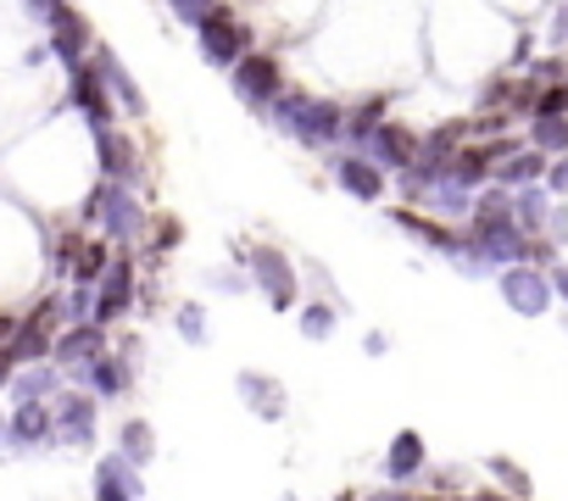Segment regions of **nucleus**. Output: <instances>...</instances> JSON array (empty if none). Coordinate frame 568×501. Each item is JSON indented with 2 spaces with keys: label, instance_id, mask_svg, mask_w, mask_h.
I'll return each mask as SVG.
<instances>
[{
  "label": "nucleus",
  "instance_id": "30",
  "mask_svg": "<svg viewBox=\"0 0 568 501\" xmlns=\"http://www.w3.org/2000/svg\"><path fill=\"white\" fill-rule=\"evenodd\" d=\"M179 335H184L190 346H206V313H201L195 301H184V307H179Z\"/></svg>",
  "mask_w": 568,
  "mask_h": 501
},
{
  "label": "nucleus",
  "instance_id": "25",
  "mask_svg": "<svg viewBox=\"0 0 568 501\" xmlns=\"http://www.w3.org/2000/svg\"><path fill=\"white\" fill-rule=\"evenodd\" d=\"M18 401H51L57 390H62V379H57V368H45V362H34V368H23V374H12V385H7Z\"/></svg>",
  "mask_w": 568,
  "mask_h": 501
},
{
  "label": "nucleus",
  "instance_id": "24",
  "mask_svg": "<svg viewBox=\"0 0 568 501\" xmlns=\"http://www.w3.org/2000/svg\"><path fill=\"white\" fill-rule=\"evenodd\" d=\"M446 178L463 184V190L485 184V178H490V151H485V145H457V156L446 162Z\"/></svg>",
  "mask_w": 568,
  "mask_h": 501
},
{
  "label": "nucleus",
  "instance_id": "13",
  "mask_svg": "<svg viewBox=\"0 0 568 501\" xmlns=\"http://www.w3.org/2000/svg\"><path fill=\"white\" fill-rule=\"evenodd\" d=\"M7 423H12V446H18V451L57 446V418H51V401H18Z\"/></svg>",
  "mask_w": 568,
  "mask_h": 501
},
{
  "label": "nucleus",
  "instance_id": "38",
  "mask_svg": "<svg viewBox=\"0 0 568 501\" xmlns=\"http://www.w3.org/2000/svg\"><path fill=\"white\" fill-rule=\"evenodd\" d=\"M368 501H418V495H407V490H379V495H368Z\"/></svg>",
  "mask_w": 568,
  "mask_h": 501
},
{
  "label": "nucleus",
  "instance_id": "9",
  "mask_svg": "<svg viewBox=\"0 0 568 501\" xmlns=\"http://www.w3.org/2000/svg\"><path fill=\"white\" fill-rule=\"evenodd\" d=\"M234 95L245 106H273L284 95V73H278V57H240L234 62Z\"/></svg>",
  "mask_w": 568,
  "mask_h": 501
},
{
  "label": "nucleus",
  "instance_id": "34",
  "mask_svg": "<svg viewBox=\"0 0 568 501\" xmlns=\"http://www.w3.org/2000/svg\"><path fill=\"white\" fill-rule=\"evenodd\" d=\"M546 190H557V195L568 190V156H557V162L546 167Z\"/></svg>",
  "mask_w": 568,
  "mask_h": 501
},
{
  "label": "nucleus",
  "instance_id": "3",
  "mask_svg": "<svg viewBox=\"0 0 568 501\" xmlns=\"http://www.w3.org/2000/svg\"><path fill=\"white\" fill-rule=\"evenodd\" d=\"M57 268H62L79 290H95L101 274L112 268V250H106V239H95V234H62V239H57Z\"/></svg>",
  "mask_w": 568,
  "mask_h": 501
},
{
  "label": "nucleus",
  "instance_id": "28",
  "mask_svg": "<svg viewBox=\"0 0 568 501\" xmlns=\"http://www.w3.org/2000/svg\"><path fill=\"white\" fill-rule=\"evenodd\" d=\"M335 318H341V313H335L329 301H307V307H302V335H307V340H329V335H335Z\"/></svg>",
  "mask_w": 568,
  "mask_h": 501
},
{
  "label": "nucleus",
  "instance_id": "21",
  "mask_svg": "<svg viewBox=\"0 0 568 501\" xmlns=\"http://www.w3.org/2000/svg\"><path fill=\"white\" fill-rule=\"evenodd\" d=\"M90 68L106 79V90L118 95V106H129V112H145V95H140V84H134V79L118 68V57H112V51H90Z\"/></svg>",
  "mask_w": 568,
  "mask_h": 501
},
{
  "label": "nucleus",
  "instance_id": "40",
  "mask_svg": "<svg viewBox=\"0 0 568 501\" xmlns=\"http://www.w3.org/2000/svg\"><path fill=\"white\" fill-rule=\"evenodd\" d=\"M12 329H18V318H7V313H0V340H12Z\"/></svg>",
  "mask_w": 568,
  "mask_h": 501
},
{
  "label": "nucleus",
  "instance_id": "35",
  "mask_svg": "<svg viewBox=\"0 0 568 501\" xmlns=\"http://www.w3.org/2000/svg\"><path fill=\"white\" fill-rule=\"evenodd\" d=\"M18 368H23V362L12 357V346H7V340H0V390L12 385V374H18Z\"/></svg>",
  "mask_w": 568,
  "mask_h": 501
},
{
  "label": "nucleus",
  "instance_id": "15",
  "mask_svg": "<svg viewBox=\"0 0 568 501\" xmlns=\"http://www.w3.org/2000/svg\"><path fill=\"white\" fill-rule=\"evenodd\" d=\"M140 468L129 457H101L95 462V501H140Z\"/></svg>",
  "mask_w": 568,
  "mask_h": 501
},
{
  "label": "nucleus",
  "instance_id": "23",
  "mask_svg": "<svg viewBox=\"0 0 568 501\" xmlns=\"http://www.w3.org/2000/svg\"><path fill=\"white\" fill-rule=\"evenodd\" d=\"M385 106H390V95H368V101H357V106H346V123H341V140H352V145H363L379 123H385Z\"/></svg>",
  "mask_w": 568,
  "mask_h": 501
},
{
  "label": "nucleus",
  "instance_id": "12",
  "mask_svg": "<svg viewBox=\"0 0 568 501\" xmlns=\"http://www.w3.org/2000/svg\"><path fill=\"white\" fill-rule=\"evenodd\" d=\"M95 162H101V178L112 184H134L140 173V151L123 129H95Z\"/></svg>",
  "mask_w": 568,
  "mask_h": 501
},
{
  "label": "nucleus",
  "instance_id": "5",
  "mask_svg": "<svg viewBox=\"0 0 568 501\" xmlns=\"http://www.w3.org/2000/svg\"><path fill=\"white\" fill-rule=\"evenodd\" d=\"M501 301L518 313V318H540L546 307H551V279L535 268V263H513V268H501Z\"/></svg>",
  "mask_w": 568,
  "mask_h": 501
},
{
  "label": "nucleus",
  "instance_id": "26",
  "mask_svg": "<svg viewBox=\"0 0 568 501\" xmlns=\"http://www.w3.org/2000/svg\"><path fill=\"white\" fill-rule=\"evenodd\" d=\"M118 446H123L118 457H129L134 468H145V462L156 457V429H151L145 418H129V423L118 429Z\"/></svg>",
  "mask_w": 568,
  "mask_h": 501
},
{
  "label": "nucleus",
  "instance_id": "39",
  "mask_svg": "<svg viewBox=\"0 0 568 501\" xmlns=\"http://www.w3.org/2000/svg\"><path fill=\"white\" fill-rule=\"evenodd\" d=\"M0 451H18V446H12V423H7V418H0Z\"/></svg>",
  "mask_w": 568,
  "mask_h": 501
},
{
  "label": "nucleus",
  "instance_id": "4",
  "mask_svg": "<svg viewBox=\"0 0 568 501\" xmlns=\"http://www.w3.org/2000/svg\"><path fill=\"white\" fill-rule=\"evenodd\" d=\"M195 40H201V57H206L212 68H234L240 57H251V29L234 23L229 7H223L217 18H206V23L195 29Z\"/></svg>",
  "mask_w": 568,
  "mask_h": 501
},
{
  "label": "nucleus",
  "instance_id": "29",
  "mask_svg": "<svg viewBox=\"0 0 568 501\" xmlns=\"http://www.w3.org/2000/svg\"><path fill=\"white\" fill-rule=\"evenodd\" d=\"M168 12H173L179 23H190V29H201L206 18H217V12H223V0H168Z\"/></svg>",
  "mask_w": 568,
  "mask_h": 501
},
{
  "label": "nucleus",
  "instance_id": "18",
  "mask_svg": "<svg viewBox=\"0 0 568 501\" xmlns=\"http://www.w3.org/2000/svg\"><path fill=\"white\" fill-rule=\"evenodd\" d=\"M396 217V228H407V234H418L424 245H435V250H446V257H457V250H463V234H452L440 217H424L418 206H396L390 212Z\"/></svg>",
  "mask_w": 568,
  "mask_h": 501
},
{
  "label": "nucleus",
  "instance_id": "43",
  "mask_svg": "<svg viewBox=\"0 0 568 501\" xmlns=\"http://www.w3.org/2000/svg\"><path fill=\"white\" fill-rule=\"evenodd\" d=\"M463 501H474V495H463Z\"/></svg>",
  "mask_w": 568,
  "mask_h": 501
},
{
  "label": "nucleus",
  "instance_id": "32",
  "mask_svg": "<svg viewBox=\"0 0 568 501\" xmlns=\"http://www.w3.org/2000/svg\"><path fill=\"white\" fill-rule=\"evenodd\" d=\"M90 307H95V290H79V285H73V296L62 301V318H68V324H90Z\"/></svg>",
  "mask_w": 568,
  "mask_h": 501
},
{
  "label": "nucleus",
  "instance_id": "10",
  "mask_svg": "<svg viewBox=\"0 0 568 501\" xmlns=\"http://www.w3.org/2000/svg\"><path fill=\"white\" fill-rule=\"evenodd\" d=\"M363 156H368L379 173H385V167H396V173H402V167L418 156V134H413V129H402V123H379V129L363 140Z\"/></svg>",
  "mask_w": 568,
  "mask_h": 501
},
{
  "label": "nucleus",
  "instance_id": "36",
  "mask_svg": "<svg viewBox=\"0 0 568 501\" xmlns=\"http://www.w3.org/2000/svg\"><path fill=\"white\" fill-rule=\"evenodd\" d=\"M62 7H68V0H29V12H34V18H45V23H51Z\"/></svg>",
  "mask_w": 568,
  "mask_h": 501
},
{
  "label": "nucleus",
  "instance_id": "7",
  "mask_svg": "<svg viewBox=\"0 0 568 501\" xmlns=\"http://www.w3.org/2000/svg\"><path fill=\"white\" fill-rule=\"evenodd\" d=\"M129 307H134V263H129V257H112V268H106L101 285H95L90 324H95V329H112Z\"/></svg>",
  "mask_w": 568,
  "mask_h": 501
},
{
  "label": "nucleus",
  "instance_id": "37",
  "mask_svg": "<svg viewBox=\"0 0 568 501\" xmlns=\"http://www.w3.org/2000/svg\"><path fill=\"white\" fill-rule=\"evenodd\" d=\"M546 279H551V296H562V301H568V268H551Z\"/></svg>",
  "mask_w": 568,
  "mask_h": 501
},
{
  "label": "nucleus",
  "instance_id": "19",
  "mask_svg": "<svg viewBox=\"0 0 568 501\" xmlns=\"http://www.w3.org/2000/svg\"><path fill=\"white\" fill-rule=\"evenodd\" d=\"M129 379H134V368H129V357L118 351H106V357H95L90 368H84V390L95 396V401H106V396H123L129 390Z\"/></svg>",
  "mask_w": 568,
  "mask_h": 501
},
{
  "label": "nucleus",
  "instance_id": "27",
  "mask_svg": "<svg viewBox=\"0 0 568 501\" xmlns=\"http://www.w3.org/2000/svg\"><path fill=\"white\" fill-rule=\"evenodd\" d=\"M529 140L540 156H568V117H535Z\"/></svg>",
  "mask_w": 568,
  "mask_h": 501
},
{
  "label": "nucleus",
  "instance_id": "33",
  "mask_svg": "<svg viewBox=\"0 0 568 501\" xmlns=\"http://www.w3.org/2000/svg\"><path fill=\"white\" fill-rule=\"evenodd\" d=\"M184 239V228H179V217H156V250H173Z\"/></svg>",
  "mask_w": 568,
  "mask_h": 501
},
{
  "label": "nucleus",
  "instance_id": "42",
  "mask_svg": "<svg viewBox=\"0 0 568 501\" xmlns=\"http://www.w3.org/2000/svg\"><path fill=\"white\" fill-rule=\"evenodd\" d=\"M284 501H296V495H284Z\"/></svg>",
  "mask_w": 568,
  "mask_h": 501
},
{
  "label": "nucleus",
  "instance_id": "31",
  "mask_svg": "<svg viewBox=\"0 0 568 501\" xmlns=\"http://www.w3.org/2000/svg\"><path fill=\"white\" fill-rule=\"evenodd\" d=\"M490 473H496V479L513 490V501H524V495H529V479H524V468H518V462H507V457H490Z\"/></svg>",
  "mask_w": 568,
  "mask_h": 501
},
{
  "label": "nucleus",
  "instance_id": "1",
  "mask_svg": "<svg viewBox=\"0 0 568 501\" xmlns=\"http://www.w3.org/2000/svg\"><path fill=\"white\" fill-rule=\"evenodd\" d=\"M273 117L291 129L302 145H335V140H341V123H346V112H341L335 101H302V95H291V90L273 101Z\"/></svg>",
  "mask_w": 568,
  "mask_h": 501
},
{
  "label": "nucleus",
  "instance_id": "17",
  "mask_svg": "<svg viewBox=\"0 0 568 501\" xmlns=\"http://www.w3.org/2000/svg\"><path fill=\"white\" fill-rule=\"evenodd\" d=\"M424 462H429V446H424V434H418V429H402V434L390 440V451H385V473H390L396 484L418 479V473H424Z\"/></svg>",
  "mask_w": 568,
  "mask_h": 501
},
{
  "label": "nucleus",
  "instance_id": "2",
  "mask_svg": "<svg viewBox=\"0 0 568 501\" xmlns=\"http://www.w3.org/2000/svg\"><path fill=\"white\" fill-rule=\"evenodd\" d=\"M245 263H251V279H256V290L278 307V313H291L296 307V268H291V257H284L278 245H245Z\"/></svg>",
  "mask_w": 568,
  "mask_h": 501
},
{
  "label": "nucleus",
  "instance_id": "11",
  "mask_svg": "<svg viewBox=\"0 0 568 501\" xmlns=\"http://www.w3.org/2000/svg\"><path fill=\"white\" fill-rule=\"evenodd\" d=\"M68 101H73V112H84L95 129H112V90H106V79H101L90 62H84V68H73Z\"/></svg>",
  "mask_w": 568,
  "mask_h": 501
},
{
  "label": "nucleus",
  "instance_id": "14",
  "mask_svg": "<svg viewBox=\"0 0 568 501\" xmlns=\"http://www.w3.org/2000/svg\"><path fill=\"white\" fill-rule=\"evenodd\" d=\"M45 29H51V57H62L68 68H84V57H90V23L73 7H62Z\"/></svg>",
  "mask_w": 568,
  "mask_h": 501
},
{
  "label": "nucleus",
  "instance_id": "6",
  "mask_svg": "<svg viewBox=\"0 0 568 501\" xmlns=\"http://www.w3.org/2000/svg\"><path fill=\"white\" fill-rule=\"evenodd\" d=\"M51 418H57V446H90L95 434V396L84 385H68L51 396Z\"/></svg>",
  "mask_w": 568,
  "mask_h": 501
},
{
  "label": "nucleus",
  "instance_id": "22",
  "mask_svg": "<svg viewBox=\"0 0 568 501\" xmlns=\"http://www.w3.org/2000/svg\"><path fill=\"white\" fill-rule=\"evenodd\" d=\"M496 184H507V190H524V184H540L546 178V156L535 151V145H524V151H513L507 162H496V173H490Z\"/></svg>",
  "mask_w": 568,
  "mask_h": 501
},
{
  "label": "nucleus",
  "instance_id": "41",
  "mask_svg": "<svg viewBox=\"0 0 568 501\" xmlns=\"http://www.w3.org/2000/svg\"><path fill=\"white\" fill-rule=\"evenodd\" d=\"M418 501H446V495H418Z\"/></svg>",
  "mask_w": 568,
  "mask_h": 501
},
{
  "label": "nucleus",
  "instance_id": "16",
  "mask_svg": "<svg viewBox=\"0 0 568 501\" xmlns=\"http://www.w3.org/2000/svg\"><path fill=\"white\" fill-rule=\"evenodd\" d=\"M240 401H245L256 418H267V423H278L284 412H291V396H284V385H278V379H262V374H240Z\"/></svg>",
  "mask_w": 568,
  "mask_h": 501
},
{
  "label": "nucleus",
  "instance_id": "8",
  "mask_svg": "<svg viewBox=\"0 0 568 501\" xmlns=\"http://www.w3.org/2000/svg\"><path fill=\"white\" fill-rule=\"evenodd\" d=\"M95 357H106V329H95V324H68V329L57 335V346H51V362L68 368L73 385H84V368H90Z\"/></svg>",
  "mask_w": 568,
  "mask_h": 501
},
{
  "label": "nucleus",
  "instance_id": "20",
  "mask_svg": "<svg viewBox=\"0 0 568 501\" xmlns=\"http://www.w3.org/2000/svg\"><path fill=\"white\" fill-rule=\"evenodd\" d=\"M335 178H341V190L357 195V201H379V195H385V173H379L368 156H341V162H335Z\"/></svg>",
  "mask_w": 568,
  "mask_h": 501
}]
</instances>
